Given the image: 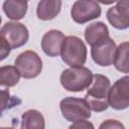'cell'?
<instances>
[{
	"label": "cell",
	"mask_w": 129,
	"mask_h": 129,
	"mask_svg": "<svg viewBox=\"0 0 129 129\" xmlns=\"http://www.w3.org/2000/svg\"><path fill=\"white\" fill-rule=\"evenodd\" d=\"M14 67L24 79H33L40 75L42 71V60L33 50H25L18 54L14 61Z\"/></svg>",
	"instance_id": "cell-5"
},
{
	"label": "cell",
	"mask_w": 129,
	"mask_h": 129,
	"mask_svg": "<svg viewBox=\"0 0 129 129\" xmlns=\"http://www.w3.org/2000/svg\"><path fill=\"white\" fill-rule=\"evenodd\" d=\"M108 104L115 110H124L129 106V78L125 76L110 87Z\"/></svg>",
	"instance_id": "cell-7"
},
{
	"label": "cell",
	"mask_w": 129,
	"mask_h": 129,
	"mask_svg": "<svg viewBox=\"0 0 129 129\" xmlns=\"http://www.w3.org/2000/svg\"><path fill=\"white\" fill-rule=\"evenodd\" d=\"M109 37V29L102 21H97L89 24L85 29V39L87 43L94 46L98 42Z\"/></svg>",
	"instance_id": "cell-12"
},
{
	"label": "cell",
	"mask_w": 129,
	"mask_h": 129,
	"mask_svg": "<svg viewBox=\"0 0 129 129\" xmlns=\"http://www.w3.org/2000/svg\"><path fill=\"white\" fill-rule=\"evenodd\" d=\"M20 80V74L14 66L0 67V86L14 87Z\"/></svg>",
	"instance_id": "cell-17"
},
{
	"label": "cell",
	"mask_w": 129,
	"mask_h": 129,
	"mask_svg": "<svg viewBox=\"0 0 129 129\" xmlns=\"http://www.w3.org/2000/svg\"><path fill=\"white\" fill-rule=\"evenodd\" d=\"M1 129H14V128H11V127H3Z\"/></svg>",
	"instance_id": "cell-22"
},
{
	"label": "cell",
	"mask_w": 129,
	"mask_h": 129,
	"mask_svg": "<svg viewBox=\"0 0 129 129\" xmlns=\"http://www.w3.org/2000/svg\"><path fill=\"white\" fill-rule=\"evenodd\" d=\"M69 129H95V127L88 120H79L73 122V124L69 127Z\"/></svg>",
	"instance_id": "cell-20"
},
{
	"label": "cell",
	"mask_w": 129,
	"mask_h": 129,
	"mask_svg": "<svg viewBox=\"0 0 129 129\" xmlns=\"http://www.w3.org/2000/svg\"><path fill=\"white\" fill-rule=\"evenodd\" d=\"M128 50H129V43L128 41H124L120 43L116 47V52L113 60V64L117 71L128 74L129 72V62H128Z\"/></svg>",
	"instance_id": "cell-16"
},
{
	"label": "cell",
	"mask_w": 129,
	"mask_h": 129,
	"mask_svg": "<svg viewBox=\"0 0 129 129\" xmlns=\"http://www.w3.org/2000/svg\"><path fill=\"white\" fill-rule=\"evenodd\" d=\"M60 56L62 61L70 68L83 67L87 60V46L78 36H66L62 43Z\"/></svg>",
	"instance_id": "cell-2"
},
{
	"label": "cell",
	"mask_w": 129,
	"mask_h": 129,
	"mask_svg": "<svg viewBox=\"0 0 129 129\" xmlns=\"http://www.w3.org/2000/svg\"><path fill=\"white\" fill-rule=\"evenodd\" d=\"M111 87L110 80L101 74L93 75L92 83L87 88L84 98L91 111L100 113L108 109V94Z\"/></svg>",
	"instance_id": "cell-1"
},
{
	"label": "cell",
	"mask_w": 129,
	"mask_h": 129,
	"mask_svg": "<svg viewBox=\"0 0 129 129\" xmlns=\"http://www.w3.org/2000/svg\"><path fill=\"white\" fill-rule=\"evenodd\" d=\"M64 38L66 36L60 30H48L41 38V48L43 52L50 57L59 55Z\"/></svg>",
	"instance_id": "cell-11"
},
{
	"label": "cell",
	"mask_w": 129,
	"mask_h": 129,
	"mask_svg": "<svg viewBox=\"0 0 129 129\" xmlns=\"http://www.w3.org/2000/svg\"><path fill=\"white\" fill-rule=\"evenodd\" d=\"M101 6L96 1H76L71 9L73 20L79 24H84L88 21L101 16Z\"/></svg>",
	"instance_id": "cell-8"
},
{
	"label": "cell",
	"mask_w": 129,
	"mask_h": 129,
	"mask_svg": "<svg viewBox=\"0 0 129 129\" xmlns=\"http://www.w3.org/2000/svg\"><path fill=\"white\" fill-rule=\"evenodd\" d=\"M59 108L62 117L70 122L87 120L91 117L90 108L86 101L81 98L67 97L60 101Z\"/></svg>",
	"instance_id": "cell-4"
},
{
	"label": "cell",
	"mask_w": 129,
	"mask_h": 129,
	"mask_svg": "<svg viewBox=\"0 0 129 129\" xmlns=\"http://www.w3.org/2000/svg\"><path fill=\"white\" fill-rule=\"evenodd\" d=\"M0 129H1V128H0Z\"/></svg>",
	"instance_id": "cell-24"
},
{
	"label": "cell",
	"mask_w": 129,
	"mask_h": 129,
	"mask_svg": "<svg viewBox=\"0 0 129 129\" xmlns=\"http://www.w3.org/2000/svg\"><path fill=\"white\" fill-rule=\"evenodd\" d=\"M60 8L61 1L59 0H42L37 4L36 15L40 20H51L58 15Z\"/></svg>",
	"instance_id": "cell-13"
},
{
	"label": "cell",
	"mask_w": 129,
	"mask_h": 129,
	"mask_svg": "<svg viewBox=\"0 0 129 129\" xmlns=\"http://www.w3.org/2000/svg\"><path fill=\"white\" fill-rule=\"evenodd\" d=\"M10 99L9 90H0V115H2V113L9 107Z\"/></svg>",
	"instance_id": "cell-18"
},
{
	"label": "cell",
	"mask_w": 129,
	"mask_h": 129,
	"mask_svg": "<svg viewBox=\"0 0 129 129\" xmlns=\"http://www.w3.org/2000/svg\"><path fill=\"white\" fill-rule=\"evenodd\" d=\"M116 47L117 46L115 41L110 36L98 42L91 48V55L93 60L100 67H109L113 64Z\"/></svg>",
	"instance_id": "cell-9"
},
{
	"label": "cell",
	"mask_w": 129,
	"mask_h": 129,
	"mask_svg": "<svg viewBox=\"0 0 129 129\" xmlns=\"http://www.w3.org/2000/svg\"><path fill=\"white\" fill-rule=\"evenodd\" d=\"M0 37L6 41L11 49H14L23 46L27 42L29 32L24 24L17 21H9L1 27Z\"/></svg>",
	"instance_id": "cell-6"
},
{
	"label": "cell",
	"mask_w": 129,
	"mask_h": 129,
	"mask_svg": "<svg viewBox=\"0 0 129 129\" xmlns=\"http://www.w3.org/2000/svg\"><path fill=\"white\" fill-rule=\"evenodd\" d=\"M27 6H28V4L26 1L8 0V1L3 2L2 8L8 18L17 21V20L22 19L25 16V14L27 12Z\"/></svg>",
	"instance_id": "cell-15"
},
{
	"label": "cell",
	"mask_w": 129,
	"mask_h": 129,
	"mask_svg": "<svg viewBox=\"0 0 129 129\" xmlns=\"http://www.w3.org/2000/svg\"><path fill=\"white\" fill-rule=\"evenodd\" d=\"M99 129H125V126L118 120L108 119L101 123Z\"/></svg>",
	"instance_id": "cell-19"
},
{
	"label": "cell",
	"mask_w": 129,
	"mask_h": 129,
	"mask_svg": "<svg viewBox=\"0 0 129 129\" xmlns=\"http://www.w3.org/2000/svg\"><path fill=\"white\" fill-rule=\"evenodd\" d=\"M11 48L9 47V45L6 43V41L0 37V61L5 59L9 54H10Z\"/></svg>",
	"instance_id": "cell-21"
},
{
	"label": "cell",
	"mask_w": 129,
	"mask_h": 129,
	"mask_svg": "<svg viewBox=\"0 0 129 129\" xmlns=\"http://www.w3.org/2000/svg\"><path fill=\"white\" fill-rule=\"evenodd\" d=\"M44 117L39 111L30 109L22 114L20 129H44Z\"/></svg>",
	"instance_id": "cell-14"
},
{
	"label": "cell",
	"mask_w": 129,
	"mask_h": 129,
	"mask_svg": "<svg viewBox=\"0 0 129 129\" xmlns=\"http://www.w3.org/2000/svg\"><path fill=\"white\" fill-rule=\"evenodd\" d=\"M1 22H2V18H1V16H0V24H1Z\"/></svg>",
	"instance_id": "cell-23"
},
{
	"label": "cell",
	"mask_w": 129,
	"mask_h": 129,
	"mask_svg": "<svg viewBox=\"0 0 129 129\" xmlns=\"http://www.w3.org/2000/svg\"><path fill=\"white\" fill-rule=\"evenodd\" d=\"M93 79L91 70L85 67L69 68L64 70L59 78L62 88L69 92H82L87 89Z\"/></svg>",
	"instance_id": "cell-3"
},
{
	"label": "cell",
	"mask_w": 129,
	"mask_h": 129,
	"mask_svg": "<svg viewBox=\"0 0 129 129\" xmlns=\"http://www.w3.org/2000/svg\"><path fill=\"white\" fill-rule=\"evenodd\" d=\"M129 1H119L107 11L109 23L117 29H127L129 27Z\"/></svg>",
	"instance_id": "cell-10"
}]
</instances>
